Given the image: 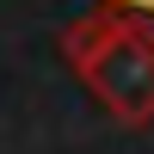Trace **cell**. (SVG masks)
Listing matches in <instances>:
<instances>
[{
  "label": "cell",
  "mask_w": 154,
  "mask_h": 154,
  "mask_svg": "<svg viewBox=\"0 0 154 154\" xmlns=\"http://www.w3.org/2000/svg\"><path fill=\"white\" fill-rule=\"evenodd\" d=\"M56 43H62V62L86 80V93L117 123H130V130L154 123V43H148L142 19L93 6L86 19L62 25Z\"/></svg>",
  "instance_id": "1"
},
{
  "label": "cell",
  "mask_w": 154,
  "mask_h": 154,
  "mask_svg": "<svg viewBox=\"0 0 154 154\" xmlns=\"http://www.w3.org/2000/svg\"><path fill=\"white\" fill-rule=\"evenodd\" d=\"M99 6H111V12H130V19H142V31H148V43H154V0H99Z\"/></svg>",
  "instance_id": "2"
}]
</instances>
